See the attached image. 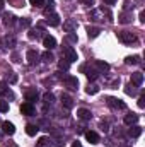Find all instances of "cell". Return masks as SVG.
Segmentation results:
<instances>
[{
  "label": "cell",
  "mask_w": 145,
  "mask_h": 147,
  "mask_svg": "<svg viewBox=\"0 0 145 147\" xmlns=\"http://www.w3.org/2000/svg\"><path fill=\"white\" fill-rule=\"evenodd\" d=\"M128 65H138L140 63V57L138 55H133V57H126V60H125Z\"/></svg>",
  "instance_id": "cell-22"
},
{
  "label": "cell",
  "mask_w": 145,
  "mask_h": 147,
  "mask_svg": "<svg viewBox=\"0 0 145 147\" xmlns=\"http://www.w3.org/2000/svg\"><path fill=\"white\" fill-rule=\"evenodd\" d=\"M77 116L80 120H91L92 118V113L89 110H85V108H80V110H77Z\"/></svg>",
  "instance_id": "cell-16"
},
{
  "label": "cell",
  "mask_w": 145,
  "mask_h": 147,
  "mask_svg": "<svg viewBox=\"0 0 145 147\" xmlns=\"http://www.w3.org/2000/svg\"><path fill=\"white\" fill-rule=\"evenodd\" d=\"M15 24V16L14 14H10V12H5L3 14V26H14Z\"/></svg>",
  "instance_id": "cell-11"
},
{
  "label": "cell",
  "mask_w": 145,
  "mask_h": 147,
  "mask_svg": "<svg viewBox=\"0 0 145 147\" xmlns=\"http://www.w3.org/2000/svg\"><path fill=\"white\" fill-rule=\"evenodd\" d=\"M31 2V5H34V7H43L44 5V0H29Z\"/></svg>",
  "instance_id": "cell-35"
},
{
  "label": "cell",
  "mask_w": 145,
  "mask_h": 147,
  "mask_svg": "<svg viewBox=\"0 0 145 147\" xmlns=\"http://www.w3.org/2000/svg\"><path fill=\"white\" fill-rule=\"evenodd\" d=\"M26 58H28V63L29 65H36L38 60H39V53H38L36 50H29L26 53Z\"/></svg>",
  "instance_id": "cell-4"
},
{
  "label": "cell",
  "mask_w": 145,
  "mask_h": 147,
  "mask_svg": "<svg viewBox=\"0 0 145 147\" xmlns=\"http://www.w3.org/2000/svg\"><path fill=\"white\" fill-rule=\"evenodd\" d=\"M99 33H101V29L99 28H87V34H89V38H97L99 36Z\"/></svg>",
  "instance_id": "cell-26"
},
{
  "label": "cell",
  "mask_w": 145,
  "mask_h": 147,
  "mask_svg": "<svg viewBox=\"0 0 145 147\" xmlns=\"http://www.w3.org/2000/svg\"><path fill=\"white\" fill-rule=\"evenodd\" d=\"M104 3H108V5H114L116 0H104Z\"/></svg>",
  "instance_id": "cell-43"
},
{
  "label": "cell",
  "mask_w": 145,
  "mask_h": 147,
  "mask_svg": "<svg viewBox=\"0 0 145 147\" xmlns=\"http://www.w3.org/2000/svg\"><path fill=\"white\" fill-rule=\"evenodd\" d=\"M85 139H87L91 144H99V135H97L96 132H92V130L85 132Z\"/></svg>",
  "instance_id": "cell-15"
},
{
  "label": "cell",
  "mask_w": 145,
  "mask_h": 147,
  "mask_svg": "<svg viewBox=\"0 0 145 147\" xmlns=\"http://www.w3.org/2000/svg\"><path fill=\"white\" fill-rule=\"evenodd\" d=\"M38 96H39V94H38L36 89H28V91H26V101H29V103H34L38 99Z\"/></svg>",
  "instance_id": "cell-13"
},
{
  "label": "cell",
  "mask_w": 145,
  "mask_h": 147,
  "mask_svg": "<svg viewBox=\"0 0 145 147\" xmlns=\"http://www.w3.org/2000/svg\"><path fill=\"white\" fill-rule=\"evenodd\" d=\"M43 45H44L48 50H53V48H56V39L53 36H48V34H46V36L43 38Z\"/></svg>",
  "instance_id": "cell-9"
},
{
  "label": "cell",
  "mask_w": 145,
  "mask_h": 147,
  "mask_svg": "<svg viewBox=\"0 0 145 147\" xmlns=\"http://www.w3.org/2000/svg\"><path fill=\"white\" fill-rule=\"evenodd\" d=\"M85 92H87V94H91V96H92V94H97V92H99V86H97V84H94V82H92V84L89 82V86L85 87Z\"/></svg>",
  "instance_id": "cell-19"
},
{
  "label": "cell",
  "mask_w": 145,
  "mask_h": 147,
  "mask_svg": "<svg viewBox=\"0 0 145 147\" xmlns=\"http://www.w3.org/2000/svg\"><path fill=\"white\" fill-rule=\"evenodd\" d=\"M2 132H3L5 135H14V134H15L14 123H10V121H2Z\"/></svg>",
  "instance_id": "cell-5"
},
{
  "label": "cell",
  "mask_w": 145,
  "mask_h": 147,
  "mask_svg": "<svg viewBox=\"0 0 145 147\" xmlns=\"http://www.w3.org/2000/svg\"><path fill=\"white\" fill-rule=\"evenodd\" d=\"M65 39H67L68 43H77V34H75V33H67Z\"/></svg>",
  "instance_id": "cell-31"
},
{
  "label": "cell",
  "mask_w": 145,
  "mask_h": 147,
  "mask_svg": "<svg viewBox=\"0 0 145 147\" xmlns=\"http://www.w3.org/2000/svg\"><path fill=\"white\" fill-rule=\"evenodd\" d=\"M128 135L133 137V139H137V137L142 135V128H140V127H132V128L128 130Z\"/></svg>",
  "instance_id": "cell-21"
},
{
  "label": "cell",
  "mask_w": 145,
  "mask_h": 147,
  "mask_svg": "<svg viewBox=\"0 0 145 147\" xmlns=\"http://www.w3.org/2000/svg\"><path fill=\"white\" fill-rule=\"evenodd\" d=\"M0 43L5 45V46H9V48H14V46H15V38L14 36H5Z\"/></svg>",
  "instance_id": "cell-18"
},
{
  "label": "cell",
  "mask_w": 145,
  "mask_h": 147,
  "mask_svg": "<svg viewBox=\"0 0 145 147\" xmlns=\"http://www.w3.org/2000/svg\"><path fill=\"white\" fill-rule=\"evenodd\" d=\"M63 80H65V86H67L68 89H77V87H79V79L73 77V75H67Z\"/></svg>",
  "instance_id": "cell-6"
},
{
  "label": "cell",
  "mask_w": 145,
  "mask_h": 147,
  "mask_svg": "<svg viewBox=\"0 0 145 147\" xmlns=\"http://www.w3.org/2000/svg\"><path fill=\"white\" fill-rule=\"evenodd\" d=\"M3 98H10V99H14V94H12V91L5 89V92H3Z\"/></svg>",
  "instance_id": "cell-37"
},
{
  "label": "cell",
  "mask_w": 145,
  "mask_h": 147,
  "mask_svg": "<svg viewBox=\"0 0 145 147\" xmlns=\"http://www.w3.org/2000/svg\"><path fill=\"white\" fill-rule=\"evenodd\" d=\"M3 147H17L15 144H12V142H5V146Z\"/></svg>",
  "instance_id": "cell-45"
},
{
  "label": "cell",
  "mask_w": 145,
  "mask_h": 147,
  "mask_svg": "<svg viewBox=\"0 0 145 147\" xmlns=\"http://www.w3.org/2000/svg\"><path fill=\"white\" fill-rule=\"evenodd\" d=\"M82 70L85 72V75H87L89 80H96V79L99 77V72H97V70H94V69H87L85 65H82Z\"/></svg>",
  "instance_id": "cell-10"
},
{
  "label": "cell",
  "mask_w": 145,
  "mask_h": 147,
  "mask_svg": "<svg viewBox=\"0 0 145 147\" xmlns=\"http://www.w3.org/2000/svg\"><path fill=\"white\" fill-rule=\"evenodd\" d=\"M125 9H126V10H128V9H133V3H130V2L126 0V2H125Z\"/></svg>",
  "instance_id": "cell-42"
},
{
  "label": "cell",
  "mask_w": 145,
  "mask_h": 147,
  "mask_svg": "<svg viewBox=\"0 0 145 147\" xmlns=\"http://www.w3.org/2000/svg\"><path fill=\"white\" fill-rule=\"evenodd\" d=\"M138 106L140 108H145V98L142 96V98H138Z\"/></svg>",
  "instance_id": "cell-38"
},
{
  "label": "cell",
  "mask_w": 145,
  "mask_h": 147,
  "mask_svg": "<svg viewBox=\"0 0 145 147\" xmlns=\"http://www.w3.org/2000/svg\"><path fill=\"white\" fill-rule=\"evenodd\" d=\"M96 67H97L101 72H108V70H109V63L103 62V60H97V62H96Z\"/></svg>",
  "instance_id": "cell-24"
},
{
  "label": "cell",
  "mask_w": 145,
  "mask_h": 147,
  "mask_svg": "<svg viewBox=\"0 0 145 147\" xmlns=\"http://www.w3.org/2000/svg\"><path fill=\"white\" fill-rule=\"evenodd\" d=\"M63 58H65V60H68L70 63L79 60V57H77V51L73 50L72 46H65V48H63Z\"/></svg>",
  "instance_id": "cell-2"
},
{
  "label": "cell",
  "mask_w": 145,
  "mask_h": 147,
  "mask_svg": "<svg viewBox=\"0 0 145 147\" xmlns=\"http://www.w3.org/2000/svg\"><path fill=\"white\" fill-rule=\"evenodd\" d=\"M36 147H50V139H48V137H41V139H38Z\"/></svg>",
  "instance_id": "cell-29"
},
{
  "label": "cell",
  "mask_w": 145,
  "mask_h": 147,
  "mask_svg": "<svg viewBox=\"0 0 145 147\" xmlns=\"http://www.w3.org/2000/svg\"><path fill=\"white\" fill-rule=\"evenodd\" d=\"M7 80H9L10 84H15V82H17V75H15L14 72H10V75L7 77Z\"/></svg>",
  "instance_id": "cell-34"
},
{
  "label": "cell",
  "mask_w": 145,
  "mask_h": 147,
  "mask_svg": "<svg viewBox=\"0 0 145 147\" xmlns=\"http://www.w3.org/2000/svg\"><path fill=\"white\" fill-rule=\"evenodd\" d=\"M3 9V0H0V10Z\"/></svg>",
  "instance_id": "cell-48"
},
{
  "label": "cell",
  "mask_w": 145,
  "mask_h": 147,
  "mask_svg": "<svg viewBox=\"0 0 145 147\" xmlns=\"http://www.w3.org/2000/svg\"><path fill=\"white\" fill-rule=\"evenodd\" d=\"M101 130H103V132H108V130H109L108 123H101Z\"/></svg>",
  "instance_id": "cell-41"
},
{
  "label": "cell",
  "mask_w": 145,
  "mask_h": 147,
  "mask_svg": "<svg viewBox=\"0 0 145 147\" xmlns=\"http://www.w3.org/2000/svg\"><path fill=\"white\" fill-rule=\"evenodd\" d=\"M43 101H44V105H46V106H48V105L51 106V105L55 103V96H53L51 92H46V94L43 96Z\"/></svg>",
  "instance_id": "cell-23"
},
{
  "label": "cell",
  "mask_w": 145,
  "mask_h": 147,
  "mask_svg": "<svg viewBox=\"0 0 145 147\" xmlns=\"http://www.w3.org/2000/svg\"><path fill=\"white\" fill-rule=\"evenodd\" d=\"M41 58H43L44 62H48V63H51V62L55 60V57H53V53H51L50 50H48V51H44V53L41 55Z\"/></svg>",
  "instance_id": "cell-28"
},
{
  "label": "cell",
  "mask_w": 145,
  "mask_h": 147,
  "mask_svg": "<svg viewBox=\"0 0 145 147\" xmlns=\"http://www.w3.org/2000/svg\"><path fill=\"white\" fill-rule=\"evenodd\" d=\"M62 105H63L67 110H70V108H73V99L68 94H62Z\"/></svg>",
  "instance_id": "cell-17"
},
{
  "label": "cell",
  "mask_w": 145,
  "mask_h": 147,
  "mask_svg": "<svg viewBox=\"0 0 145 147\" xmlns=\"http://www.w3.org/2000/svg\"><path fill=\"white\" fill-rule=\"evenodd\" d=\"M77 21H73V19H68V21H65L63 22V31L65 33H73L75 29H77Z\"/></svg>",
  "instance_id": "cell-8"
},
{
  "label": "cell",
  "mask_w": 145,
  "mask_h": 147,
  "mask_svg": "<svg viewBox=\"0 0 145 147\" xmlns=\"http://www.w3.org/2000/svg\"><path fill=\"white\" fill-rule=\"evenodd\" d=\"M12 58H14V62H19V55H17V53H14Z\"/></svg>",
  "instance_id": "cell-46"
},
{
  "label": "cell",
  "mask_w": 145,
  "mask_h": 147,
  "mask_svg": "<svg viewBox=\"0 0 145 147\" xmlns=\"http://www.w3.org/2000/svg\"><path fill=\"white\" fill-rule=\"evenodd\" d=\"M38 130H39V128H38L36 125H28V127H26V134H28L29 137H34L38 134Z\"/></svg>",
  "instance_id": "cell-25"
},
{
  "label": "cell",
  "mask_w": 145,
  "mask_h": 147,
  "mask_svg": "<svg viewBox=\"0 0 145 147\" xmlns=\"http://www.w3.org/2000/svg\"><path fill=\"white\" fill-rule=\"evenodd\" d=\"M72 147H82V144H80V142H77V140H75V142H73V144H72Z\"/></svg>",
  "instance_id": "cell-47"
},
{
  "label": "cell",
  "mask_w": 145,
  "mask_h": 147,
  "mask_svg": "<svg viewBox=\"0 0 145 147\" xmlns=\"http://www.w3.org/2000/svg\"><path fill=\"white\" fill-rule=\"evenodd\" d=\"M21 113L22 115H26V116H31V115H34V106H33V103H22L21 105Z\"/></svg>",
  "instance_id": "cell-7"
},
{
  "label": "cell",
  "mask_w": 145,
  "mask_h": 147,
  "mask_svg": "<svg viewBox=\"0 0 145 147\" xmlns=\"http://www.w3.org/2000/svg\"><path fill=\"white\" fill-rule=\"evenodd\" d=\"M118 21H119V22H121V24H128V22H130V21H132V16H128V14H121V16H119V19H118Z\"/></svg>",
  "instance_id": "cell-30"
},
{
  "label": "cell",
  "mask_w": 145,
  "mask_h": 147,
  "mask_svg": "<svg viewBox=\"0 0 145 147\" xmlns=\"http://www.w3.org/2000/svg\"><path fill=\"white\" fill-rule=\"evenodd\" d=\"M140 21H142V22H145V12H144V10L140 12Z\"/></svg>",
  "instance_id": "cell-44"
},
{
  "label": "cell",
  "mask_w": 145,
  "mask_h": 147,
  "mask_svg": "<svg viewBox=\"0 0 145 147\" xmlns=\"http://www.w3.org/2000/svg\"><path fill=\"white\" fill-rule=\"evenodd\" d=\"M137 92V89H135V86H132V84H128L126 86V94H130V96H133Z\"/></svg>",
  "instance_id": "cell-33"
},
{
  "label": "cell",
  "mask_w": 145,
  "mask_h": 147,
  "mask_svg": "<svg viewBox=\"0 0 145 147\" xmlns=\"http://www.w3.org/2000/svg\"><path fill=\"white\" fill-rule=\"evenodd\" d=\"M108 106L113 110H126V105L118 98H108Z\"/></svg>",
  "instance_id": "cell-3"
},
{
  "label": "cell",
  "mask_w": 145,
  "mask_h": 147,
  "mask_svg": "<svg viewBox=\"0 0 145 147\" xmlns=\"http://www.w3.org/2000/svg\"><path fill=\"white\" fill-rule=\"evenodd\" d=\"M19 24H21V26H22V28H29V24H31V21H29V19H26V17H24V19H21V21H19Z\"/></svg>",
  "instance_id": "cell-36"
},
{
  "label": "cell",
  "mask_w": 145,
  "mask_h": 147,
  "mask_svg": "<svg viewBox=\"0 0 145 147\" xmlns=\"http://www.w3.org/2000/svg\"><path fill=\"white\" fill-rule=\"evenodd\" d=\"M5 89H7V84H5V82H0V94H3Z\"/></svg>",
  "instance_id": "cell-39"
},
{
  "label": "cell",
  "mask_w": 145,
  "mask_h": 147,
  "mask_svg": "<svg viewBox=\"0 0 145 147\" xmlns=\"http://www.w3.org/2000/svg\"><path fill=\"white\" fill-rule=\"evenodd\" d=\"M118 39L121 43H125V45H132L133 41H137V36L133 33H130V31H119L118 33Z\"/></svg>",
  "instance_id": "cell-1"
},
{
  "label": "cell",
  "mask_w": 145,
  "mask_h": 147,
  "mask_svg": "<svg viewBox=\"0 0 145 147\" xmlns=\"http://www.w3.org/2000/svg\"><path fill=\"white\" fill-rule=\"evenodd\" d=\"M58 69H60V70H65V72H67V70L70 69V62H68V60H65V58H62V60L58 62Z\"/></svg>",
  "instance_id": "cell-27"
},
{
  "label": "cell",
  "mask_w": 145,
  "mask_h": 147,
  "mask_svg": "<svg viewBox=\"0 0 145 147\" xmlns=\"http://www.w3.org/2000/svg\"><path fill=\"white\" fill-rule=\"evenodd\" d=\"M137 121H138V115H135V113H130V115L125 116V125H128V127L135 125Z\"/></svg>",
  "instance_id": "cell-14"
},
{
  "label": "cell",
  "mask_w": 145,
  "mask_h": 147,
  "mask_svg": "<svg viewBox=\"0 0 145 147\" xmlns=\"http://www.w3.org/2000/svg\"><path fill=\"white\" fill-rule=\"evenodd\" d=\"M80 3H84V5H92L94 0H80Z\"/></svg>",
  "instance_id": "cell-40"
},
{
  "label": "cell",
  "mask_w": 145,
  "mask_h": 147,
  "mask_svg": "<svg viewBox=\"0 0 145 147\" xmlns=\"http://www.w3.org/2000/svg\"><path fill=\"white\" fill-rule=\"evenodd\" d=\"M46 22H48L50 26H58V24H60V17H58L56 14H51V16H48Z\"/></svg>",
  "instance_id": "cell-20"
},
{
  "label": "cell",
  "mask_w": 145,
  "mask_h": 147,
  "mask_svg": "<svg viewBox=\"0 0 145 147\" xmlns=\"http://www.w3.org/2000/svg\"><path fill=\"white\" fill-rule=\"evenodd\" d=\"M9 111V103L7 101H0V113H7Z\"/></svg>",
  "instance_id": "cell-32"
},
{
  "label": "cell",
  "mask_w": 145,
  "mask_h": 147,
  "mask_svg": "<svg viewBox=\"0 0 145 147\" xmlns=\"http://www.w3.org/2000/svg\"><path fill=\"white\" fill-rule=\"evenodd\" d=\"M144 82V74L142 72H133L132 74V84L133 86H142Z\"/></svg>",
  "instance_id": "cell-12"
}]
</instances>
